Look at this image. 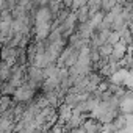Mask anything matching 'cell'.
Wrapping results in <instances>:
<instances>
[{"instance_id":"obj_7","label":"cell","mask_w":133,"mask_h":133,"mask_svg":"<svg viewBox=\"0 0 133 133\" xmlns=\"http://www.w3.org/2000/svg\"><path fill=\"white\" fill-rule=\"evenodd\" d=\"M75 14H77V21H78V24H85V22H88V21L91 19V14H89V8H88V5L78 8V10L75 11Z\"/></svg>"},{"instance_id":"obj_4","label":"cell","mask_w":133,"mask_h":133,"mask_svg":"<svg viewBox=\"0 0 133 133\" xmlns=\"http://www.w3.org/2000/svg\"><path fill=\"white\" fill-rule=\"evenodd\" d=\"M128 53V45L124 42V41H119L117 44L113 45V52H111V56L108 58L110 61H122Z\"/></svg>"},{"instance_id":"obj_12","label":"cell","mask_w":133,"mask_h":133,"mask_svg":"<svg viewBox=\"0 0 133 133\" xmlns=\"http://www.w3.org/2000/svg\"><path fill=\"white\" fill-rule=\"evenodd\" d=\"M0 83H2V82H0Z\"/></svg>"},{"instance_id":"obj_10","label":"cell","mask_w":133,"mask_h":133,"mask_svg":"<svg viewBox=\"0 0 133 133\" xmlns=\"http://www.w3.org/2000/svg\"><path fill=\"white\" fill-rule=\"evenodd\" d=\"M97 50H99V55H100L102 58H110V56H111V52H113V45L108 44V42H105V44H102Z\"/></svg>"},{"instance_id":"obj_6","label":"cell","mask_w":133,"mask_h":133,"mask_svg":"<svg viewBox=\"0 0 133 133\" xmlns=\"http://www.w3.org/2000/svg\"><path fill=\"white\" fill-rule=\"evenodd\" d=\"M11 66L13 64L0 59V82H8L10 80V77H11Z\"/></svg>"},{"instance_id":"obj_3","label":"cell","mask_w":133,"mask_h":133,"mask_svg":"<svg viewBox=\"0 0 133 133\" xmlns=\"http://www.w3.org/2000/svg\"><path fill=\"white\" fill-rule=\"evenodd\" d=\"M72 114H74V108L71 107V105H68V103H59L58 105V108H56V116H58V124H61V125H64L66 122H68L71 117H72Z\"/></svg>"},{"instance_id":"obj_2","label":"cell","mask_w":133,"mask_h":133,"mask_svg":"<svg viewBox=\"0 0 133 133\" xmlns=\"http://www.w3.org/2000/svg\"><path fill=\"white\" fill-rule=\"evenodd\" d=\"M17 55H19V49H16V47H11V45L0 47V59L2 61H6L10 64H16Z\"/></svg>"},{"instance_id":"obj_5","label":"cell","mask_w":133,"mask_h":133,"mask_svg":"<svg viewBox=\"0 0 133 133\" xmlns=\"http://www.w3.org/2000/svg\"><path fill=\"white\" fill-rule=\"evenodd\" d=\"M82 127H83L85 133H102V131H103V124H102L100 121L91 117V116H88V117L85 119V122H83Z\"/></svg>"},{"instance_id":"obj_9","label":"cell","mask_w":133,"mask_h":133,"mask_svg":"<svg viewBox=\"0 0 133 133\" xmlns=\"http://www.w3.org/2000/svg\"><path fill=\"white\" fill-rule=\"evenodd\" d=\"M47 6H49V10L52 11L53 17H55V16H56V14H58V13H59V11L64 8L61 0H49V5H47Z\"/></svg>"},{"instance_id":"obj_11","label":"cell","mask_w":133,"mask_h":133,"mask_svg":"<svg viewBox=\"0 0 133 133\" xmlns=\"http://www.w3.org/2000/svg\"><path fill=\"white\" fill-rule=\"evenodd\" d=\"M121 41V33H117V31H111L110 33V36H108V44H111V45H114V44H117Z\"/></svg>"},{"instance_id":"obj_1","label":"cell","mask_w":133,"mask_h":133,"mask_svg":"<svg viewBox=\"0 0 133 133\" xmlns=\"http://www.w3.org/2000/svg\"><path fill=\"white\" fill-rule=\"evenodd\" d=\"M35 97H36V89H33L31 86H28L27 83L21 85L16 89V92L13 94V100L16 103H25V105L30 103Z\"/></svg>"},{"instance_id":"obj_8","label":"cell","mask_w":133,"mask_h":133,"mask_svg":"<svg viewBox=\"0 0 133 133\" xmlns=\"http://www.w3.org/2000/svg\"><path fill=\"white\" fill-rule=\"evenodd\" d=\"M63 102H64V103H68V105H71V107L74 108V107H75V105H77V103L80 102V99H78V92H74V91L71 89V91H69L68 94L64 96Z\"/></svg>"}]
</instances>
